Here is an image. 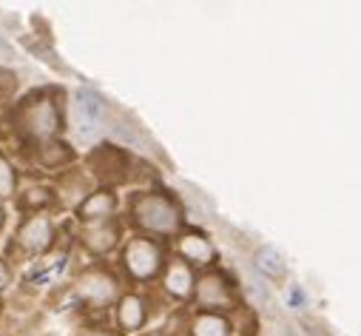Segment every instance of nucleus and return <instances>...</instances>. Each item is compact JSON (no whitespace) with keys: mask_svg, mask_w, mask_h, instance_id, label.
<instances>
[{"mask_svg":"<svg viewBox=\"0 0 361 336\" xmlns=\"http://www.w3.org/2000/svg\"><path fill=\"white\" fill-rule=\"evenodd\" d=\"M12 128L29 140L32 145L60 140L66 128V112H63V92L60 89H40L26 95L15 112H12Z\"/></svg>","mask_w":361,"mask_h":336,"instance_id":"obj_1","label":"nucleus"},{"mask_svg":"<svg viewBox=\"0 0 361 336\" xmlns=\"http://www.w3.org/2000/svg\"><path fill=\"white\" fill-rule=\"evenodd\" d=\"M128 214H131V222L151 236H171L183 228V211H179L173 197H168L162 191L134 194Z\"/></svg>","mask_w":361,"mask_h":336,"instance_id":"obj_2","label":"nucleus"},{"mask_svg":"<svg viewBox=\"0 0 361 336\" xmlns=\"http://www.w3.org/2000/svg\"><path fill=\"white\" fill-rule=\"evenodd\" d=\"M120 265L134 282H148L165 271L162 245L151 236H131L120 251Z\"/></svg>","mask_w":361,"mask_h":336,"instance_id":"obj_3","label":"nucleus"},{"mask_svg":"<svg viewBox=\"0 0 361 336\" xmlns=\"http://www.w3.org/2000/svg\"><path fill=\"white\" fill-rule=\"evenodd\" d=\"M74 294L80 302L92 305V308H109L120 302V280L103 268V265H92V268H82L74 280Z\"/></svg>","mask_w":361,"mask_h":336,"instance_id":"obj_4","label":"nucleus"},{"mask_svg":"<svg viewBox=\"0 0 361 336\" xmlns=\"http://www.w3.org/2000/svg\"><path fill=\"white\" fill-rule=\"evenodd\" d=\"M57 239V225L49 214H32L18 225L15 234V245L29 257H43L54 248Z\"/></svg>","mask_w":361,"mask_h":336,"instance_id":"obj_5","label":"nucleus"},{"mask_svg":"<svg viewBox=\"0 0 361 336\" xmlns=\"http://www.w3.org/2000/svg\"><path fill=\"white\" fill-rule=\"evenodd\" d=\"M85 162H88V172L103 183V188H111L128 180V154L117 145H109V143L94 145Z\"/></svg>","mask_w":361,"mask_h":336,"instance_id":"obj_6","label":"nucleus"},{"mask_svg":"<svg viewBox=\"0 0 361 336\" xmlns=\"http://www.w3.org/2000/svg\"><path fill=\"white\" fill-rule=\"evenodd\" d=\"M194 296H197L200 308L219 313V311H228V308L233 305V285L228 282L225 274H219V271H208V274H202V277L197 280V291H194Z\"/></svg>","mask_w":361,"mask_h":336,"instance_id":"obj_7","label":"nucleus"},{"mask_svg":"<svg viewBox=\"0 0 361 336\" xmlns=\"http://www.w3.org/2000/svg\"><path fill=\"white\" fill-rule=\"evenodd\" d=\"M77 239H80V245L92 257H106V254H111V251L120 245V222L114 217V220H106V222L80 225Z\"/></svg>","mask_w":361,"mask_h":336,"instance_id":"obj_8","label":"nucleus"},{"mask_svg":"<svg viewBox=\"0 0 361 336\" xmlns=\"http://www.w3.org/2000/svg\"><path fill=\"white\" fill-rule=\"evenodd\" d=\"M117 208H120L117 194H114L111 188H103V186H100V188H94L92 194H88V197L82 200V205H80L74 214H77L80 225H92V222H106V220H114Z\"/></svg>","mask_w":361,"mask_h":336,"instance_id":"obj_9","label":"nucleus"},{"mask_svg":"<svg viewBox=\"0 0 361 336\" xmlns=\"http://www.w3.org/2000/svg\"><path fill=\"white\" fill-rule=\"evenodd\" d=\"M176 248H179V260H185L188 265H197V268L214 265V260H216L214 242L200 231H183L176 239Z\"/></svg>","mask_w":361,"mask_h":336,"instance_id":"obj_10","label":"nucleus"},{"mask_svg":"<svg viewBox=\"0 0 361 336\" xmlns=\"http://www.w3.org/2000/svg\"><path fill=\"white\" fill-rule=\"evenodd\" d=\"M162 288L173 296V299H188L197 291V274L194 265H188L185 260H171L162 271Z\"/></svg>","mask_w":361,"mask_h":336,"instance_id":"obj_11","label":"nucleus"},{"mask_svg":"<svg viewBox=\"0 0 361 336\" xmlns=\"http://www.w3.org/2000/svg\"><path fill=\"white\" fill-rule=\"evenodd\" d=\"M114 316L123 333H137L142 330L145 319H148V305L140 294H123L120 302L114 305Z\"/></svg>","mask_w":361,"mask_h":336,"instance_id":"obj_12","label":"nucleus"},{"mask_svg":"<svg viewBox=\"0 0 361 336\" xmlns=\"http://www.w3.org/2000/svg\"><path fill=\"white\" fill-rule=\"evenodd\" d=\"M57 203L66 205V208H80L82 200L92 194L94 188H88V177L82 172H63L60 174V183H57Z\"/></svg>","mask_w":361,"mask_h":336,"instance_id":"obj_13","label":"nucleus"},{"mask_svg":"<svg viewBox=\"0 0 361 336\" xmlns=\"http://www.w3.org/2000/svg\"><path fill=\"white\" fill-rule=\"evenodd\" d=\"M35 157H37V165H40V168H49V172H60V174H63V168H68V165L77 160L74 148H71L66 140H49V143L35 145Z\"/></svg>","mask_w":361,"mask_h":336,"instance_id":"obj_14","label":"nucleus"},{"mask_svg":"<svg viewBox=\"0 0 361 336\" xmlns=\"http://www.w3.org/2000/svg\"><path fill=\"white\" fill-rule=\"evenodd\" d=\"M77 112H80V134L85 131H94L97 128V123H103V117H106V103H103V97L97 95V92H88V89H80L77 92Z\"/></svg>","mask_w":361,"mask_h":336,"instance_id":"obj_15","label":"nucleus"},{"mask_svg":"<svg viewBox=\"0 0 361 336\" xmlns=\"http://www.w3.org/2000/svg\"><path fill=\"white\" fill-rule=\"evenodd\" d=\"M57 203V191L49 186H29L23 194H18V208L23 214H46V208H51Z\"/></svg>","mask_w":361,"mask_h":336,"instance_id":"obj_16","label":"nucleus"},{"mask_svg":"<svg viewBox=\"0 0 361 336\" xmlns=\"http://www.w3.org/2000/svg\"><path fill=\"white\" fill-rule=\"evenodd\" d=\"M191 336H231L233 325L228 322L225 313H214V311H200L191 319Z\"/></svg>","mask_w":361,"mask_h":336,"instance_id":"obj_17","label":"nucleus"},{"mask_svg":"<svg viewBox=\"0 0 361 336\" xmlns=\"http://www.w3.org/2000/svg\"><path fill=\"white\" fill-rule=\"evenodd\" d=\"M6 200H18V168L0 151V203Z\"/></svg>","mask_w":361,"mask_h":336,"instance_id":"obj_18","label":"nucleus"},{"mask_svg":"<svg viewBox=\"0 0 361 336\" xmlns=\"http://www.w3.org/2000/svg\"><path fill=\"white\" fill-rule=\"evenodd\" d=\"M256 268L267 277H282L285 274V263L282 257L276 254L274 248H259V254H256Z\"/></svg>","mask_w":361,"mask_h":336,"instance_id":"obj_19","label":"nucleus"},{"mask_svg":"<svg viewBox=\"0 0 361 336\" xmlns=\"http://www.w3.org/2000/svg\"><path fill=\"white\" fill-rule=\"evenodd\" d=\"M15 92H18V77L9 68H0V100H12Z\"/></svg>","mask_w":361,"mask_h":336,"instance_id":"obj_20","label":"nucleus"},{"mask_svg":"<svg viewBox=\"0 0 361 336\" xmlns=\"http://www.w3.org/2000/svg\"><path fill=\"white\" fill-rule=\"evenodd\" d=\"M12 280H15V274H12L9 260H6V257H0V291H6V288L12 285Z\"/></svg>","mask_w":361,"mask_h":336,"instance_id":"obj_21","label":"nucleus"},{"mask_svg":"<svg viewBox=\"0 0 361 336\" xmlns=\"http://www.w3.org/2000/svg\"><path fill=\"white\" fill-rule=\"evenodd\" d=\"M82 336H120V333H114V330H88V333H82Z\"/></svg>","mask_w":361,"mask_h":336,"instance_id":"obj_22","label":"nucleus"},{"mask_svg":"<svg viewBox=\"0 0 361 336\" xmlns=\"http://www.w3.org/2000/svg\"><path fill=\"white\" fill-rule=\"evenodd\" d=\"M4 225H6V208L0 205V231H4Z\"/></svg>","mask_w":361,"mask_h":336,"instance_id":"obj_23","label":"nucleus"},{"mask_svg":"<svg viewBox=\"0 0 361 336\" xmlns=\"http://www.w3.org/2000/svg\"><path fill=\"white\" fill-rule=\"evenodd\" d=\"M142 336H162L159 330H148V333H142Z\"/></svg>","mask_w":361,"mask_h":336,"instance_id":"obj_24","label":"nucleus"}]
</instances>
